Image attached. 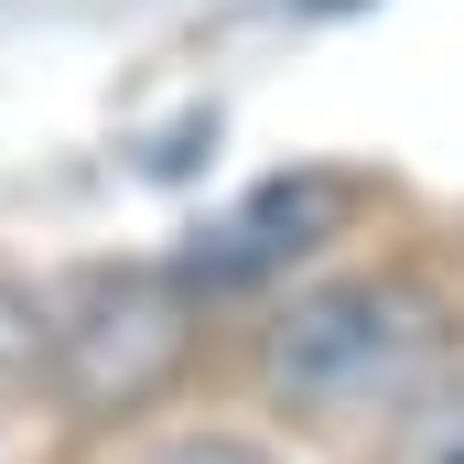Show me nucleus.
I'll return each mask as SVG.
<instances>
[{
  "instance_id": "f257e3e1",
  "label": "nucleus",
  "mask_w": 464,
  "mask_h": 464,
  "mask_svg": "<svg viewBox=\"0 0 464 464\" xmlns=\"http://www.w3.org/2000/svg\"><path fill=\"white\" fill-rule=\"evenodd\" d=\"M443 367H464V314L421 270H335V281L292 292L259 335V389L314 432L389 421Z\"/></svg>"
},
{
  "instance_id": "f03ea898",
  "label": "nucleus",
  "mask_w": 464,
  "mask_h": 464,
  "mask_svg": "<svg viewBox=\"0 0 464 464\" xmlns=\"http://www.w3.org/2000/svg\"><path fill=\"white\" fill-rule=\"evenodd\" d=\"M195 356V281L184 270H87L65 303H44V378L76 421H119L162 400Z\"/></svg>"
},
{
  "instance_id": "7ed1b4c3",
  "label": "nucleus",
  "mask_w": 464,
  "mask_h": 464,
  "mask_svg": "<svg viewBox=\"0 0 464 464\" xmlns=\"http://www.w3.org/2000/svg\"><path fill=\"white\" fill-rule=\"evenodd\" d=\"M356 184L346 173H281V184H259L237 217H217V227L184 248V281L195 292H237V281H281L292 259H314L324 237L346 227Z\"/></svg>"
},
{
  "instance_id": "20e7f679",
  "label": "nucleus",
  "mask_w": 464,
  "mask_h": 464,
  "mask_svg": "<svg viewBox=\"0 0 464 464\" xmlns=\"http://www.w3.org/2000/svg\"><path fill=\"white\" fill-rule=\"evenodd\" d=\"M378 464H464V367H443L421 400L378 421Z\"/></svg>"
},
{
  "instance_id": "39448f33",
  "label": "nucleus",
  "mask_w": 464,
  "mask_h": 464,
  "mask_svg": "<svg viewBox=\"0 0 464 464\" xmlns=\"http://www.w3.org/2000/svg\"><path fill=\"white\" fill-rule=\"evenodd\" d=\"M140 464H292V454H270L248 432H184V443H162V454H140Z\"/></svg>"
}]
</instances>
